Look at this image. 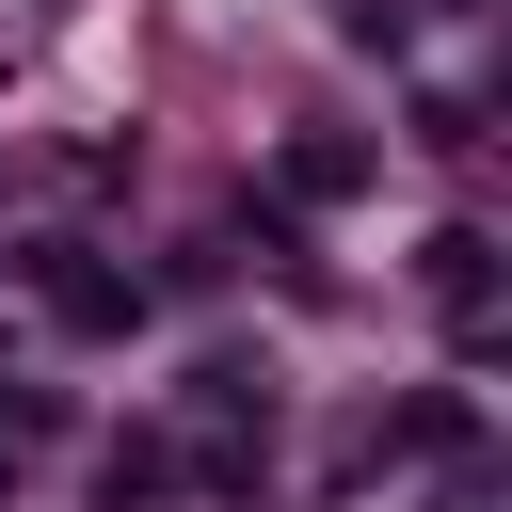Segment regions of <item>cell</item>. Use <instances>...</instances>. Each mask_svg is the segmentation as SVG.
Listing matches in <instances>:
<instances>
[{
	"label": "cell",
	"instance_id": "6da1fadb",
	"mask_svg": "<svg viewBox=\"0 0 512 512\" xmlns=\"http://www.w3.org/2000/svg\"><path fill=\"white\" fill-rule=\"evenodd\" d=\"M192 480L208 496H256L272 480V384L256 368H192Z\"/></svg>",
	"mask_w": 512,
	"mask_h": 512
},
{
	"label": "cell",
	"instance_id": "7a4b0ae2",
	"mask_svg": "<svg viewBox=\"0 0 512 512\" xmlns=\"http://www.w3.org/2000/svg\"><path fill=\"white\" fill-rule=\"evenodd\" d=\"M32 288H48V320H64V336H128V320H144V288H128V272H96V256H64V240L32 256Z\"/></svg>",
	"mask_w": 512,
	"mask_h": 512
},
{
	"label": "cell",
	"instance_id": "3957f363",
	"mask_svg": "<svg viewBox=\"0 0 512 512\" xmlns=\"http://www.w3.org/2000/svg\"><path fill=\"white\" fill-rule=\"evenodd\" d=\"M432 304H448V336H496V240H480V224L432 240Z\"/></svg>",
	"mask_w": 512,
	"mask_h": 512
},
{
	"label": "cell",
	"instance_id": "277c9868",
	"mask_svg": "<svg viewBox=\"0 0 512 512\" xmlns=\"http://www.w3.org/2000/svg\"><path fill=\"white\" fill-rule=\"evenodd\" d=\"M272 176H288V208H336V192H352V176H368V144H288V160H272Z\"/></svg>",
	"mask_w": 512,
	"mask_h": 512
},
{
	"label": "cell",
	"instance_id": "5b68a950",
	"mask_svg": "<svg viewBox=\"0 0 512 512\" xmlns=\"http://www.w3.org/2000/svg\"><path fill=\"white\" fill-rule=\"evenodd\" d=\"M160 480H176V448H144V432L96 464V496H112V512H160Z\"/></svg>",
	"mask_w": 512,
	"mask_h": 512
}]
</instances>
